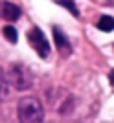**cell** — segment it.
<instances>
[{
    "instance_id": "obj_1",
    "label": "cell",
    "mask_w": 114,
    "mask_h": 123,
    "mask_svg": "<svg viewBox=\"0 0 114 123\" xmlns=\"http://www.w3.org/2000/svg\"><path fill=\"white\" fill-rule=\"evenodd\" d=\"M19 123H42L44 121V108L37 98H22L17 105Z\"/></svg>"
},
{
    "instance_id": "obj_2",
    "label": "cell",
    "mask_w": 114,
    "mask_h": 123,
    "mask_svg": "<svg viewBox=\"0 0 114 123\" xmlns=\"http://www.w3.org/2000/svg\"><path fill=\"white\" fill-rule=\"evenodd\" d=\"M28 41H30L31 48L39 53V57L48 59V55H50V42H48V39L44 37V33H42L39 28L30 30V33H28Z\"/></svg>"
},
{
    "instance_id": "obj_3",
    "label": "cell",
    "mask_w": 114,
    "mask_h": 123,
    "mask_svg": "<svg viewBox=\"0 0 114 123\" xmlns=\"http://www.w3.org/2000/svg\"><path fill=\"white\" fill-rule=\"evenodd\" d=\"M9 77H11V85L17 90H28L30 85H31L30 74L26 72V68L22 66V64H13L11 72H9Z\"/></svg>"
},
{
    "instance_id": "obj_4",
    "label": "cell",
    "mask_w": 114,
    "mask_h": 123,
    "mask_svg": "<svg viewBox=\"0 0 114 123\" xmlns=\"http://www.w3.org/2000/svg\"><path fill=\"white\" fill-rule=\"evenodd\" d=\"M53 41H55L57 51H59L63 57H68L70 53H72V46H70V42H68V37L64 35L57 26L53 28Z\"/></svg>"
},
{
    "instance_id": "obj_5",
    "label": "cell",
    "mask_w": 114,
    "mask_h": 123,
    "mask_svg": "<svg viewBox=\"0 0 114 123\" xmlns=\"http://www.w3.org/2000/svg\"><path fill=\"white\" fill-rule=\"evenodd\" d=\"M20 7L19 6H15V4H11V2H2L0 4V15L4 17L6 20H19L20 18Z\"/></svg>"
},
{
    "instance_id": "obj_6",
    "label": "cell",
    "mask_w": 114,
    "mask_h": 123,
    "mask_svg": "<svg viewBox=\"0 0 114 123\" xmlns=\"http://www.w3.org/2000/svg\"><path fill=\"white\" fill-rule=\"evenodd\" d=\"M98 28L101 31H112L114 30V18L112 17H101V18H99V22H98Z\"/></svg>"
},
{
    "instance_id": "obj_7",
    "label": "cell",
    "mask_w": 114,
    "mask_h": 123,
    "mask_svg": "<svg viewBox=\"0 0 114 123\" xmlns=\"http://www.w3.org/2000/svg\"><path fill=\"white\" fill-rule=\"evenodd\" d=\"M2 33H4V37L11 42V44H15L17 39H19V35H17V30L13 28V26H6L4 30H2Z\"/></svg>"
},
{
    "instance_id": "obj_8",
    "label": "cell",
    "mask_w": 114,
    "mask_h": 123,
    "mask_svg": "<svg viewBox=\"0 0 114 123\" xmlns=\"http://www.w3.org/2000/svg\"><path fill=\"white\" fill-rule=\"evenodd\" d=\"M57 2L61 6H64L74 17H79V11H77V7H76V4H74V0H57Z\"/></svg>"
},
{
    "instance_id": "obj_9",
    "label": "cell",
    "mask_w": 114,
    "mask_h": 123,
    "mask_svg": "<svg viewBox=\"0 0 114 123\" xmlns=\"http://www.w3.org/2000/svg\"><path fill=\"white\" fill-rule=\"evenodd\" d=\"M109 79H110V85H114V70L110 72V75H109Z\"/></svg>"
}]
</instances>
